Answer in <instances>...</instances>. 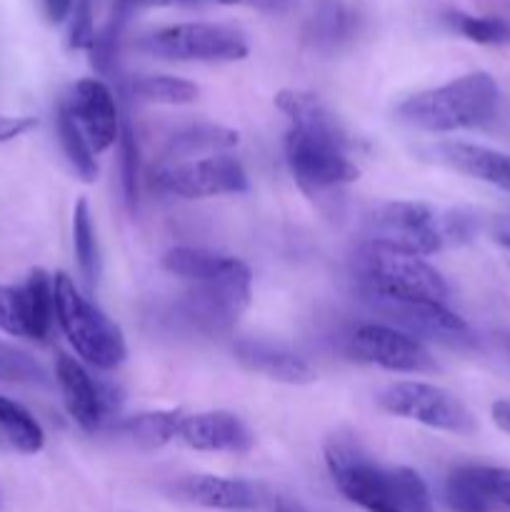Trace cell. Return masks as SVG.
Segmentation results:
<instances>
[{
  "label": "cell",
  "mask_w": 510,
  "mask_h": 512,
  "mask_svg": "<svg viewBox=\"0 0 510 512\" xmlns=\"http://www.w3.org/2000/svg\"><path fill=\"white\" fill-rule=\"evenodd\" d=\"M275 108L290 120L283 140L285 163L305 193H333L360 178L343 123L318 95L285 88L275 95Z\"/></svg>",
  "instance_id": "1"
},
{
  "label": "cell",
  "mask_w": 510,
  "mask_h": 512,
  "mask_svg": "<svg viewBox=\"0 0 510 512\" xmlns=\"http://www.w3.org/2000/svg\"><path fill=\"white\" fill-rule=\"evenodd\" d=\"M163 268L185 283V313L203 330H228L253 298V273L233 255L178 245L163 255Z\"/></svg>",
  "instance_id": "2"
},
{
  "label": "cell",
  "mask_w": 510,
  "mask_h": 512,
  "mask_svg": "<svg viewBox=\"0 0 510 512\" xmlns=\"http://www.w3.org/2000/svg\"><path fill=\"white\" fill-rule=\"evenodd\" d=\"M325 463L340 493L365 512H435L420 473L378 463L353 435H330Z\"/></svg>",
  "instance_id": "3"
},
{
  "label": "cell",
  "mask_w": 510,
  "mask_h": 512,
  "mask_svg": "<svg viewBox=\"0 0 510 512\" xmlns=\"http://www.w3.org/2000/svg\"><path fill=\"white\" fill-rule=\"evenodd\" d=\"M498 105L500 88L495 78L475 70L405 98L398 105V118L425 133H460L488 125L498 115Z\"/></svg>",
  "instance_id": "4"
},
{
  "label": "cell",
  "mask_w": 510,
  "mask_h": 512,
  "mask_svg": "<svg viewBox=\"0 0 510 512\" xmlns=\"http://www.w3.org/2000/svg\"><path fill=\"white\" fill-rule=\"evenodd\" d=\"M473 220L458 210H443L423 200H388L368 218L370 243L398 253L428 258L470 238Z\"/></svg>",
  "instance_id": "5"
},
{
  "label": "cell",
  "mask_w": 510,
  "mask_h": 512,
  "mask_svg": "<svg viewBox=\"0 0 510 512\" xmlns=\"http://www.w3.org/2000/svg\"><path fill=\"white\" fill-rule=\"evenodd\" d=\"M55 323L70 348L98 370H115L128 358L125 335L93 300L85 298L65 273L53 275Z\"/></svg>",
  "instance_id": "6"
},
{
  "label": "cell",
  "mask_w": 510,
  "mask_h": 512,
  "mask_svg": "<svg viewBox=\"0 0 510 512\" xmlns=\"http://www.w3.org/2000/svg\"><path fill=\"white\" fill-rule=\"evenodd\" d=\"M355 275L370 300H448V283L425 258L368 243L355 258Z\"/></svg>",
  "instance_id": "7"
},
{
  "label": "cell",
  "mask_w": 510,
  "mask_h": 512,
  "mask_svg": "<svg viewBox=\"0 0 510 512\" xmlns=\"http://www.w3.org/2000/svg\"><path fill=\"white\" fill-rule=\"evenodd\" d=\"M148 55L195 63H233L248 58L250 45L240 30L220 23H178L153 30L140 40Z\"/></svg>",
  "instance_id": "8"
},
{
  "label": "cell",
  "mask_w": 510,
  "mask_h": 512,
  "mask_svg": "<svg viewBox=\"0 0 510 512\" xmlns=\"http://www.w3.org/2000/svg\"><path fill=\"white\" fill-rule=\"evenodd\" d=\"M378 405L395 418L413 420L440 433L470 435L475 425L468 405L450 390L423 380H400L378 395Z\"/></svg>",
  "instance_id": "9"
},
{
  "label": "cell",
  "mask_w": 510,
  "mask_h": 512,
  "mask_svg": "<svg viewBox=\"0 0 510 512\" xmlns=\"http://www.w3.org/2000/svg\"><path fill=\"white\" fill-rule=\"evenodd\" d=\"M150 183L158 193L170 198L203 200L218 195H238L248 190V173L243 163L230 153L203 155V158L180 160V163L158 165L150 175Z\"/></svg>",
  "instance_id": "10"
},
{
  "label": "cell",
  "mask_w": 510,
  "mask_h": 512,
  "mask_svg": "<svg viewBox=\"0 0 510 512\" xmlns=\"http://www.w3.org/2000/svg\"><path fill=\"white\" fill-rule=\"evenodd\" d=\"M353 350L360 360L388 373L423 375L438 370L433 353L423 340L413 338L393 325L365 323L353 333Z\"/></svg>",
  "instance_id": "11"
},
{
  "label": "cell",
  "mask_w": 510,
  "mask_h": 512,
  "mask_svg": "<svg viewBox=\"0 0 510 512\" xmlns=\"http://www.w3.org/2000/svg\"><path fill=\"white\" fill-rule=\"evenodd\" d=\"M378 313L393 320L395 328L418 340L450 345H473V330L458 313L438 300H370Z\"/></svg>",
  "instance_id": "12"
},
{
  "label": "cell",
  "mask_w": 510,
  "mask_h": 512,
  "mask_svg": "<svg viewBox=\"0 0 510 512\" xmlns=\"http://www.w3.org/2000/svg\"><path fill=\"white\" fill-rule=\"evenodd\" d=\"M65 110L73 115L78 128L83 130L85 140L95 155L105 153L113 148L123 130V120H120L118 105H115L113 93L108 85L98 78H83L75 85H70L68 95L60 100Z\"/></svg>",
  "instance_id": "13"
},
{
  "label": "cell",
  "mask_w": 510,
  "mask_h": 512,
  "mask_svg": "<svg viewBox=\"0 0 510 512\" xmlns=\"http://www.w3.org/2000/svg\"><path fill=\"white\" fill-rule=\"evenodd\" d=\"M55 380H58L65 410L78 423V428L85 430V433L100 430L110 408H113V400L95 383L93 375L85 370V365L70 358V355L60 353L55 358Z\"/></svg>",
  "instance_id": "14"
},
{
  "label": "cell",
  "mask_w": 510,
  "mask_h": 512,
  "mask_svg": "<svg viewBox=\"0 0 510 512\" xmlns=\"http://www.w3.org/2000/svg\"><path fill=\"white\" fill-rule=\"evenodd\" d=\"M178 440L198 453H248L253 435L238 415L228 410H203L183 415Z\"/></svg>",
  "instance_id": "15"
},
{
  "label": "cell",
  "mask_w": 510,
  "mask_h": 512,
  "mask_svg": "<svg viewBox=\"0 0 510 512\" xmlns=\"http://www.w3.org/2000/svg\"><path fill=\"white\" fill-rule=\"evenodd\" d=\"M233 355L248 373L263 375L273 383L310 385L318 380L313 365L285 345L258 338H240L233 343Z\"/></svg>",
  "instance_id": "16"
},
{
  "label": "cell",
  "mask_w": 510,
  "mask_h": 512,
  "mask_svg": "<svg viewBox=\"0 0 510 512\" xmlns=\"http://www.w3.org/2000/svg\"><path fill=\"white\" fill-rule=\"evenodd\" d=\"M428 158L433 163L463 173L480 183L495 185V188L510 193V155L500 150L485 148L475 143H460V140H443L428 148Z\"/></svg>",
  "instance_id": "17"
},
{
  "label": "cell",
  "mask_w": 510,
  "mask_h": 512,
  "mask_svg": "<svg viewBox=\"0 0 510 512\" xmlns=\"http://www.w3.org/2000/svg\"><path fill=\"white\" fill-rule=\"evenodd\" d=\"M178 490L190 503L208 510L245 512L258 508L260 503V493L253 483L223 475H190L178 485Z\"/></svg>",
  "instance_id": "18"
},
{
  "label": "cell",
  "mask_w": 510,
  "mask_h": 512,
  "mask_svg": "<svg viewBox=\"0 0 510 512\" xmlns=\"http://www.w3.org/2000/svg\"><path fill=\"white\" fill-rule=\"evenodd\" d=\"M235 145H238V133H235V130L213 123H195L178 130V133L170 138L168 148H165L163 153V163L160 165L203 158V155L228 153Z\"/></svg>",
  "instance_id": "19"
},
{
  "label": "cell",
  "mask_w": 510,
  "mask_h": 512,
  "mask_svg": "<svg viewBox=\"0 0 510 512\" xmlns=\"http://www.w3.org/2000/svg\"><path fill=\"white\" fill-rule=\"evenodd\" d=\"M20 295H23L25 338L45 340L55 323L53 278H50L43 268L30 270L25 283L20 285Z\"/></svg>",
  "instance_id": "20"
},
{
  "label": "cell",
  "mask_w": 510,
  "mask_h": 512,
  "mask_svg": "<svg viewBox=\"0 0 510 512\" xmlns=\"http://www.w3.org/2000/svg\"><path fill=\"white\" fill-rule=\"evenodd\" d=\"M183 415L185 413H180V410H148V413L125 418L118 430L128 443L145 450H155L178 440Z\"/></svg>",
  "instance_id": "21"
},
{
  "label": "cell",
  "mask_w": 510,
  "mask_h": 512,
  "mask_svg": "<svg viewBox=\"0 0 510 512\" xmlns=\"http://www.w3.org/2000/svg\"><path fill=\"white\" fill-rule=\"evenodd\" d=\"M0 433L23 455L40 453L45 445L43 425L25 405L13 398H5V395H0Z\"/></svg>",
  "instance_id": "22"
},
{
  "label": "cell",
  "mask_w": 510,
  "mask_h": 512,
  "mask_svg": "<svg viewBox=\"0 0 510 512\" xmlns=\"http://www.w3.org/2000/svg\"><path fill=\"white\" fill-rule=\"evenodd\" d=\"M73 250L85 285L93 288L100 278V245L98 235H95L90 205L85 198H80L73 208Z\"/></svg>",
  "instance_id": "23"
},
{
  "label": "cell",
  "mask_w": 510,
  "mask_h": 512,
  "mask_svg": "<svg viewBox=\"0 0 510 512\" xmlns=\"http://www.w3.org/2000/svg\"><path fill=\"white\" fill-rule=\"evenodd\" d=\"M130 90L138 100L153 105H190L200 95L193 80L178 75H140L133 80Z\"/></svg>",
  "instance_id": "24"
},
{
  "label": "cell",
  "mask_w": 510,
  "mask_h": 512,
  "mask_svg": "<svg viewBox=\"0 0 510 512\" xmlns=\"http://www.w3.org/2000/svg\"><path fill=\"white\" fill-rule=\"evenodd\" d=\"M58 138L70 168L78 173L80 180L93 183V180L98 178V160H95V150L90 148L83 130L78 128L73 115H70L63 105H58Z\"/></svg>",
  "instance_id": "25"
},
{
  "label": "cell",
  "mask_w": 510,
  "mask_h": 512,
  "mask_svg": "<svg viewBox=\"0 0 510 512\" xmlns=\"http://www.w3.org/2000/svg\"><path fill=\"white\" fill-rule=\"evenodd\" d=\"M445 23L460 33L463 38L473 40L478 45H505L510 43V23L493 15H470L460 10H448Z\"/></svg>",
  "instance_id": "26"
},
{
  "label": "cell",
  "mask_w": 510,
  "mask_h": 512,
  "mask_svg": "<svg viewBox=\"0 0 510 512\" xmlns=\"http://www.w3.org/2000/svg\"><path fill=\"white\" fill-rule=\"evenodd\" d=\"M445 503L453 512H493L495 508L488 503L483 490L470 475L468 465H460L445 480Z\"/></svg>",
  "instance_id": "27"
},
{
  "label": "cell",
  "mask_w": 510,
  "mask_h": 512,
  "mask_svg": "<svg viewBox=\"0 0 510 512\" xmlns=\"http://www.w3.org/2000/svg\"><path fill=\"white\" fill-rule=\"evenodd\" d=\"M0 383L45 385L48 375L33 355L0 340Z\"/></svg>",
  "instance_id": "28"
},
{
  "label": "cell",
  "mask_w": 510,
  "mask_h": 512,
  "mask_svg": "<svg viewBox=\"0 0 510 512\" xmlns=\"http://www.w3.org/2000/svg\"><path fill=\"white\" fill-rule=\"evenodd\" d=\"M468 468L488 503L493 508L510 510V468H495V465H468Z\"/></svg>",
  "instance_id": "29"
},
{
  "label": "cell",
  "mask_w": 510,
  "mask_h": 512,
  "mask_svg": "<svg viewBox=\"0 0 510 512\" xmlns=\"http://www.w3.org/2000/svg\"><path fill=\"white\" fill-rule=\"evenodd\" d=\"M120 178H123V195L125 203L133 208L135 200H138V143H135V135L130 130V125L123 123L120 130Z\"/></svg>",
  "instance_id": "30"
},
{
  "label": "cell",
  "mask_w": 510,
  "mask_h": 512,
  "mask_svg": "<svg viewBox=\"0 0 510 512\" xmlns=\"http://www.w3.org/2000/svg\"><path fill=\"white\" fill-rule=\"evenodd\" d=\"M0 330L15 338H25L20 285H0Z\"/></svg>",
  "instance_id": "31"
},
{
  "label": "cell",
  "mask_w": 510,
  "mask_h": 512,
  "mask_svg": "<svg viewBox=\"0 0 510 512\" xmlns=\"http://www.w3.org/2000/svg\"><path fill=\"white\" fill-rule=\"evenodd\" d=\"M70 48L90 50L95 40L93 28V10H90V0H75L73 15H70Z\"/></svg>",
  "instance_id": "32"
},
{
  "label": "cell",
  "mask_w": 510,
  "mask_h": 512,
  "mask_svg": "<svg viewBox=\"0 0 510 512\" xmlns=\"http://www.w3.org/2000/svg\"><path fill=\"white\" fill-rule=\"evenodd\" d=\"M200 5H228V8H250L260 13H285L293 0H198Z\"/></svg>",
  "instance_id": "33"
},
{
  "label": "cell",
  "mask_w": 510,
  "mask_h": 512,
  "mask_svg": "<svg viewBox=\"0 0 510 512\" xmlns=\"http://www.w3.org/2000/svg\"><path fill=\"white\" fill-rule=\"evenodd\" d=\"M40 8H43V15L48 18V23L60 25L73 15L75 0H40Z\"/></svg>",
  "instance_id": "34"
},
{
  "label": "cell",
  "mask_w": 510,
  "mask_h": 512,
  "mask_svg": "<svg viewBox=\"0 0 510 512\" xmlns=\"http://www.w3.org/2000/svg\"><path fill=\"white\" fill-rule=\"evenodd\" d=\"M30 128H35V118H10V115H0V143L18 138V135L28 133Z\"/></svg>",
  "instance_id": "35"
},
{
  "label": "cell",
  "mask_w": 510,
  "mask_h": 512,
  "mask_svg": "<svg viewBox=\"0 0 510 512\" xmlns=\"http://www.w3.org/2000/svg\"><path fill=\"white\" fill-rule=\"evenodd\" d=\"M115 5L133 13L138 8H173V5H188V8H193V5L200 3L198 0H115Z\"/></svg>",
  "instance_id": "36"
},
{
  "label": "cell",
  "mask_w": 510,
  "mask_h": 512,
  "mask_svg": "<svg viewBox=\"0 0 510 512\" xmlns=\"http://www.w3.org/2000/svg\"><path fill=\"white\" fill-rule=\"evenodd\" d=\"M490 415H493V423L498 425L503 433L510 435V398L495 400L493 408H490Z\"/></svg>",
  "instance_id": "37"
},
{
  "label": "cell",
  "mask_w": 510,
  "mask_h": 512,
  "mask_svg": "<svg viewBox=\"0 0 510 512\" xmlns=\"http://www.w3.org/2000/svg\"><path fill=\"white\" fill-rule=\"evenodd\" d=\"M490 233H493L495 243L503 245L505 250H510V215H498V218L493 220Z\"/></svg>",
  "instance_id": "38"
},
{
  "label": "cell",
  "mask_w": 510,
  "mask_h": 512,
  "mask_svg": "<svg viewBox=\"0 0 510 512\" xmlns=\"http://www.w3.org/2000/svg\"><path fill=\"white\" fill-rule=\"evenodd\" d=\"M275 512H308L303 508V505H298V503H293V500H278V503H275Z\"/></svg>",
  "instance_id": "39"
}]
</instances>
